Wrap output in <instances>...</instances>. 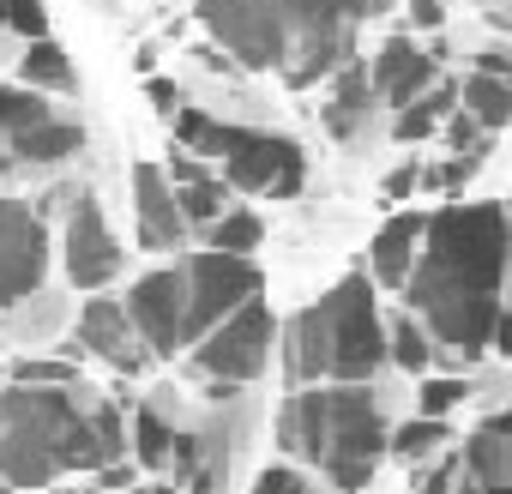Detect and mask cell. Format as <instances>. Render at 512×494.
I'll return each mask as SVG.
<instances>
[{"mask_svg":"<svg viewBox=\"0 0 512 494\" xmlns=\"http://www.w3.org/2000/svg\"><path fill=\"white\" fill-rule=\"evenodd\" d=\"M422 254L410 260V278L398 284L410 314L422 320L428 344L476 362L506 314H500V284H506V205L500 199H470V205H440L422 217Z\"/></svg>","mask_w":512,"mask_h":494,"instance_id":"cell-1","label":"cell"},{"mask_svg":"<svg viewBox=\"0 0 512 494\" xmlns=\"http://www.w3.org/2000/svg\"><path fill=\"white\" fill-rule=\"evenodd\" d=\"M392 0H205L199 19L223 55L284 85H320L356 55V31Z\"/></svg>","mask_w":512,"mask_h":494,"instance_id":"cell-2","label":"cell"},{"mask_svg":"<svg viewBox=\"0 0 512 494\" xmlns=\"http://www.w3.org/2000/svg\"><path fill=\"white\" fill-rule=\"evenodd\" d=\"M127 452V428L109 404H79L73 386L0 392V482L49 488L67 470H109Z\"/></svg>","mask_w":512,"mask_h":494,"instance_id":"cell-3","label":"cell"},{"mask_svg":"<svg viewBox=\"0 0 512 494\" xmlns=\"http://www.w3.org/2000/svg\"><path fill=\"white\" fill-rule=\"evenodd\" d=\"M386 416L368 398V386H314L296 392L278 416V446L308 458L338 494H356L374 482V464L386 458Z\"/></svg>","mask_w":512,"mask_h":494,"instance_id":"cell-4","label":"cell"},{"mask_svg":"<svg viewBox=\"0 0 512 494\" xmlns=\"http://www.w3.org/2000/svg\"><path fill=\"white\" fill-rule=\"evenodd\" d=\"M290 374L308 386H368L386 362V320L374 308V284L362 272L338 278L320 302L290 320Z\"/></svg>","mask_w":512,"mask_h":494,"instance_id":"cell-5","label":"cell"},{"mask_svg":"<svg viewBox=\"0 0 512 494\" xmlns=\"http://www.w3.org/2000/svg\"><path fill=\"white\" fill-rule=\"evenodd\" d=\"M175 139L181 151H199V157H217L223 163V181L241 187V193H272V199H296L302 181H308V151L284 133H266V127H241V121H217L205 109H175Z\"/></svg>","mask_w":512,"mask_h":494,"instance_id":"cell-6","label":"cell"},{"mask_svg":"<svg viewBox=\"0 0 512 494\" xmlns=\"http://www.w3.org/2000/svg\"><path fill=\"white\" fill-rule=\"evenodd\" d=\"M272 332H278V320H272V308L260 302V296H247L235 314H223L199 344H187L193 350V368L205 374V380H217V386H241V380H253L266 368V356H272Z\"/></svg>","mask_w":512,"mask_h":494,"instance_id":"cell-7","label":"cell"},{"mask_svg":"<svg viewBox=\"0 0 512 494\" xmlns=\"http://www.w3.org/2000/svg\"><path fill=\"white\" fill-rule=\"evenodd\" d=\"M181 272H187V344H199L247 296H260V266L235 260V254H211V247H205V254L181 260Z\"/></svg>","mask_w":512,"mask_h":494,"instance_id":"cell-8","label":"cell"},{"mask_svg":"<svg viewBox=\"0 0 512 494\" xmlns=\"http://www.w3.org/2000/svg\"><path fill=\"white\" fill-rule=\"evenodd\" d=\"M49 278V223L25 199H0V308H19Z\"/></svg>","mask_w":512,"mask_h":494,"instance_id":"cell-9","label":"cell"},{"mask_svg":"<svg viewBox=\"0 0 512 494\" xmlns=\"http://www.w3.org/2000/svg\"><path fill=\"white\" fill-rule=\"evenodd\" d=\"M133 338L151 350V356H175L187 350V272L181 266H163V272H145L127 302H121Z\"/></svg>","mask_w":512,"mask_h":494,"instance_id":"cell-10","label":"cell"},{"mask_svg":"<svg viewBox=\"0 0 512 494\" xmlns=\"http://www.w3.org/2000/svg\"><path fill=\"white\" fill-rule=\"evenodd\" d=\"M61 247H67V278H73L79 290L115 284V272H121V241H115L103 205H97L85 187H79V199L67 205V235H61Z\"/></svg>","mask_w":512,"mask_h":494,"instance_id":"cell-11","label":"cell"},{"mask_svg":"<svg viewBox=\"0 0 512 494\" xmlns=\"http://www.w3.org/2000/svg\"><path fill=\"white\" fill-rule=\"evenodd\" d=\"M133 223H139V247H151V254L187 241V217H181L175 187H169V175L157 163L133 169Z\"/></svg>","mask_w":512,"mask_h":494,"instance_id":"cell-12","label":"cell"},{"mask_svg":"<svg viewBox=\"0 0 512 494\" xmlns=\"http://www.w3.org/2000/svg\"><path fill=\"white\" fill-rule=\"evenodd\" d=\"M434 85V49H422L416 37H392V43H380V55H374V73H368V91L374 97H386V103H410V97H422Z\"/></svg>","mask_w":512,"mask_h":494,"instance_id":"cell-13","label":"cell"},{"mask_svg":"<svg viewBox=\"0 0 512 494\" xmlns=\"http://www.w3.org/2000/svg\"><path fill=\"white\" fill-rule=\"evenodd\" d=\"M91 356H103V362H115L121 374H139V350H133V326H127V314H121V302L115 296H91L85 308H79V332H73Z\"/></svg>","mask_w":512,"mask_h":494,"instance_id":"cell-14","label":"cell"},{"mask_svg":"<svg viewBox=\"0 0 512 494\" xmlns=\"http://www.w3.org/2000/svg\"><path fill=\"white\" fill-rule=\"evenodd\" d=\"M464 482L476 494H512V434H506V416H488L464 440Z\"/></svg>","mask_w":512,"mask_h":494,"instance_id":"cell-15","label":"cell"},{"mask_svg":"<svg viewBox=\"0 0 512 494\" xmlns=\"http://www.w3.org/2000/svg\"><path fill=\"white\" fill-rule=\"evenodd\" d=\"M416 241H422V211H392L368 247V266L386 290H398L410 278V260H416Z\"/></svg>","mask_w":512,"mask_h":494,"instance_id":"cell-16","label":"cell"},{"mask_svg":"<svg viewBox=\"0 0 512 494\" xmlns=\"http://www.w3.org/2000/svg\"><path fill=\"white\" fill-rule=\"evenodd\" d=\"M73 151H85V127L67 121V115H49V121L25 127V133H13L7 169H13V163H61V157H73Z\"/></svg>","mask_w":512,"mask_h":494,"instance_id":"cell-17","label":"cell"},{"mask_svg":"<svg viewBox=\"0 0 512 494\" xmlns=\"http://www.w3.org/2000/svg\"><path fill=\"white\" fill-rule=\"evenodd\" d=\"M163 175H169V187H175V205H181L187 229H193V223H211V217L223 211V181L205 175V169L193 163V151H175V163H169Z\"/></svg>","mask_w":512,"mask_h":494,"instance_id":"cell-18","label":"cell"},{"mask_svg":"<svg viewBox=\"0 0 512 494\" xmlns=\"http://www.w3.org/2000/svg\"><path fill=\"white\" fill-rule=\"evenodd\" d=\"M368 109H374V91H368V67L344 61V67H338V91H332V103H326V133L350 139V133L368 121Z\"/></svg>","mask_w":512,"mask_h":494,"instance_id":"cell-19","label":"cell"},{"mask_svg":"<svg viewBox=\"0 0 512 494\" xmlns=\"http://www.w3.org/2000/svg\"><path fill=\"white\" fill-rule=\"evenodd\" d=\"M464 115L482 127V133H500L512 121V79H494V73H470L464 91H458Z\"/></svg>","mask_w":512,"mask_h":494,"instance_id":"cell-20","label":"cell"},{"mask_svg":"<svg viewBox=\"0 0 512 494\" xmlns=\"http://www.w3.org/2000/svg\"><path fill=\"white\" fill-rule=\"evenodd\" d=\"M452 109H458V91H452V85H428L422 97H410V103L398 109L392 133H398L404 145H416V139H428V133L440 127V115H452Z\"/></svg>","mask_w":512,"mask_h":494,"instance_id":"cell-21","label":"cell"},{"mask_svg":"<svg viewBox=\"0 0 512 494\" xmlns=\"http://www.w3.org/2000/svg\"><path fill=\"white\" fill-rule=\"evenodd\" d=\"M19 73H25V91H73V67H67V55H61V43H49V37H37V43H25V55H19Z\"/></svg>","mask_w":512,"mask_h":494,"instance_id":"cell-22","label":"cell"},{"mask_svg":"<svg viewBox=\"0 0 512 494\" xmlns=\"http://www.w3.org/2000/svg\"><path fill=\"white\" fill-rule=\"evenodd\" d=\"M260 235H266V223L253 211H217L205 223V247H211V254H235V260H247L253 247H260Z\"/></svg>","mask_w":512,"mask_h":494,"instance_id":"cell-23","label":"cell"},{"mask_svg":"<svg viewBox=\"0 0 512 494\" xmlns=\"http://www.w3.org/2000/svg\"><path fill=\"white\" fill-rule=\"evenodd\" d=\"M55 109L43 103V91H19V85H0V169H7V145H13V133H25V127H37V121H49Z\"/></svg>","mask_w":512,"mask_h":494,"instance_id":"cell-24","label":"cell"},{"mask_svg":"<svg viewBox=\"0 0 512 494\" xmlns=\"http://www.w3.org/2000/svg\"><path fill=\"white\" fill-rule=\"evenodd\" d=\"M175 440H181V434H175L151 404H139V416H133V452H139V464H145V470H169Z\"/></svg>","mask_w":512,"mask_h":494,"instance_id":"cell-25","label":"cell"},{"mask_svg":"<svg viewBox=\"0 0 512 494\" xmlns=\"http://www.w3.org/2000/svg\"><path fill=\"white\" fill-rule=\"evenodd\" d=\"M446 440V416H410L398 434H386V452H398L404 464H428Z\"/></svg>","mask_w":512,"mask_h":494,"instance_id":"cell-26","label":"cell"},{"mask_svg":"<svg viewBox=\"0 0 512 494\" xmlns=\"http://www.w3.org/2000/svg\"><path fill=\"white\" fill-rule=\"evenodd\" d=\"M386 356H392L398 368H410V374H428L434 344H428V332H422L416 320H392V326H386Z\"/></svg>","mask_w":512,"mask_h":494,"instance_id":"cell-27","label":"cell"},{"mask_svg":"<svg viewBox=\"0 0 512 494\" xmlns=\"http://www.w3.org/2000/svg\"><path fill=\"white\" fill-rule=\"evenodd\" d=\"M470 398V386L464 380H452V374H434V380H422V392H416V416H446L452 404H464Z\"/></svg>","mask_w":512,"mask_h":494,"instance_id":"cell-28","label":"cell"},{"mask_svg":"<svg viewBox=\"0 0 512 494\" xmlns=\"http://www.w3.org/2000/svg\"><path fill=\"white\" fill-rule=\"evenodd\" d=\"M446 145H452L458 157H464V151H470V157H482V151L494 145V133H482V127H476V121H470V115L458 109V115L446 121Z\"/></svg>","mask_w":512,"mask_h":494,"instance_id":"cell-29","label":"cell"},{"mask_svg":"<svg viewBox=\"0 0 512 494\" xmlns=\"http://www.w3.org/2000/svg\"><path fill=\"white\" fill-rule=\"evenodd\" d=\"M7 25H13L25 43L49 37V13H43V0H7Z\"/></svg>","mask_w":512,"mask_h":494,"instance_id":"cell-30","label":"cell"},{"mask_svg":"<svg viewBox=\"0 0 512 494\" xmlns=\"http://www.w3.org/2000/svg\"><path fill=\"white\" fill-rule=\"evenodd\" d=\"M13 386H73V368L67 362H19L13 368Z\"/></svg>","mask_w":512,"mask_h":494,"instance_id":"cell-31","label":"cell"},{"mask_svg":"<svg viewBox=\"0 0 512 494\" xmlns=\"http://www.w3.org/2000/svg\"><path fill=\"white\" fill-rule=\"evenodd\" d=\"M253 494H314V488H308V476H302V470H290V464H272V470H260Z\"/></svg>","mask_w":512,"mask_h":494,"instance_id":"cell-32","label":"cell"},{"mask_svg":"<svg viewBox=\"0 0 512 494\" xmlns=\"http://www.w3.org/2000/svg\"><path fill=\"white\" fill-rule=\"evenodd\" d=\"M470 169H476V157H452V163H440V169H428L422 181H428V187H458V181H464Z\"/></svg>","mask_w":512,"mask_h":494,"instance_id":"cell-33","label":"cell"},{"mask_svg":"<svg viewBox=\"0 0 512 494\" xmlns=\"http://www.w3.org/2000/svg\"><path fill=\"white\" fill-rule=\"evenodd\" d=\"M452 482H458V464L446 458V464H434V476H428V488H422V494H452Z\"/></svg>","mask_w":512,"mask_h":494,"instance_id":"cell-34","label":"cell"},{"mask_svg":"<svg viewBox=\"0 0 512 494\" xmlns=\"http://www.w3.org/2000/svg\"><path fill=\"white\" fill-rule=\"evenodd\" d=\"M476 73H494V79H506V73H512V55H506V49H488V55L476 61Z\"/></svg>","mask_w":512,"mask_h":494,"instance_id":"cell-35","label":"cell"},{"mask_svg":"<svg viewBox=\"0 0 512 494\" xmlns=\"http://www.w3.org/2000/svg\"><path fill=\"white\" fill-rule=\"evenodd\" d=\"M410 13H416L422 31H434V25H440V0H410Z\"/></svg>","mask_w":512,"mask_h":494,"instance_id":"cell-36","label":"cell"},{"mask_svg":"<svg viewBox=\"0 0 512 494\" xmlns=\"http://www.w3.org/2000/svg\"><path fill=\"white\" fill-rule=\"evenodd\" d=\"M151 97H157V103H163V109H169V115H175V109H181V97H175V85H163V79H151Z\"/></svg>","mask_w":512,"mask_h":494,"instance_id":"cell-37","label":"cell"},{"mask_svg":"<svg viewBox=\"0 0 512 494\" xmlns=\"http://www.w3.org/2000/svg\"><path fill=\"white\" fill-rule=\"evenodd\" d=\"M151 494H181V488H169V482H157V488H151Z\"/></svg>","mask_w":512,"mask_h":494,"instance_id":"cell-38","label":"cell"},{"mask_svg":"<svg viewBox=\"0 0 512 494\" xmlns=\"http://www.w3.org/2000/svg\"><path fill=\"white\" fill-rule=\"evenodd\" d=\"M0 25H7V0H0Z\"/></svg>","mask_w":512,"mask_h":494,"instance_id":"cell-39","label":"cell"},{"mask_svg":"<svg viewBox=\"0 0 512 494\" xmlns=\"http://www.w3.org/2000/svg\"><path fill=\"white\" fill-rule=\"evenodd\" d=\"M482 7H500V0H482Z\"/></svg>","mask_w":512,"mask_h":494,"instance_id":"cell-40","label":"cell"},{"mask_svg":"<svg viewBox=\"0 0 512 494\" xmlns=\"http://www.w3.org/2000/svg\"><path fill=\"white\" fill-rule=\"evenodd\" d=\"M0 494H13V488H7V482H0Z\"/></svg>","mask_w":512,"mask_h":494,"instance_id":"cell-41","label":"cell"}]
</instances>
